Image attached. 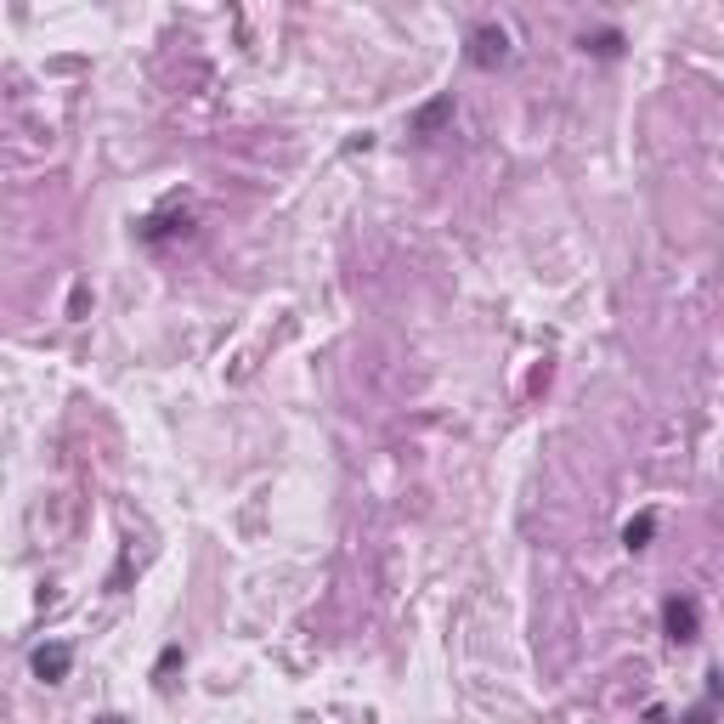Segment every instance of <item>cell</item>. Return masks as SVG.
<instances>
[{"label":"cell","mask_w":724,"mask_h":724,"mask_svg":"<svg viewBox=\"0 0 724 724\" xmlns=\"http://www.w3.org/2000/svg\"><path fill=\"white\" fill-rule=\"evenodd\" d=\"M91 724H131V719H120V713H102V719H91Z\"/></svg>","instance_id":"obj_7"},{"label":"cell","mask_w":724,"mask_h":724,"mask_svg":"<svg viewBox=\"0 0 724 724\" xmlns=\"http://www.w3.org/2000/svg\"><path fill=\"white\" fill-rule=\"evenodd\" d=\"M662 628H668L674 646H697V640H702V612H697V600H690V594H668V600H662Z\"/></svg>","instance_id":"obj_1"},{"label":"cell","mask_w":724,"mask_h":724,"mask_svg":"<svg viewBox=\"0 0 724 724\" xmlns=\"http://www.w3.org/2000/svg\"><path fill=\"white\" fill-rule=\"evenodd\" d=\"M651 532H656V515H634L623 527V549H628V555H640V549L651 543Z\"/></svg>","instance_id":"obj_4"},{"label":"cell","mask_w":724,"mask_h":724,"mask_svg":"<svg viewBox=\"0 0 724 724\" xmlns=\"http://www.w3.org/2000/svg\"><path fill=\"white\" fill-rule=\"evenodd\" d=\"M28 668H35L40 685H63L69 668H74V646H69V640H46L35 656H28Z\"/></svg>","instance_id":"obj_3"},{"label":"cell","mask_w":724,"mask_h":724,"mask_svg":"<svg viewBox=\"0 0 724 724\" xmlns=\"http://www.w3.org/2000/svg\"><path fill=\"white\" fill-rule=\"evenodd\" d=\"M447 113H453V97H437V102H430V108L419 113V120H414V131H419V136H430V131H437V125L447 120Z\"/></svg>","instance_id":"obj_5"},{"label":"cell","mask_w":724,"mask_h":724,"mask_svg":"<svg viewBox=\"0 0 724 724\" xmlns=\"http://www.w3.org/2000/svg\"><path fill=\"white\" fill-rule=\"evenodd\" d=\"M584 51H594V57H617V51H623V35H617V28H600V35H584Z\"/></svg>","instance_id":"obj_6"},{"label":"cell","mask_w":724,"mask_h":724,"mask_svg":"<svg viewBox=\"0 0 724 724\" xmlns=\"http://www.w3.org/2000/svg\"><path fill=\"white\" fill-rule=\"evenodd\" d=\"M465 57H470L476 69H504V63H510V35H504L499 23H476V28H470V51H465Z\"/></svg>","instance_id":"obj_2"}]
</instances>
